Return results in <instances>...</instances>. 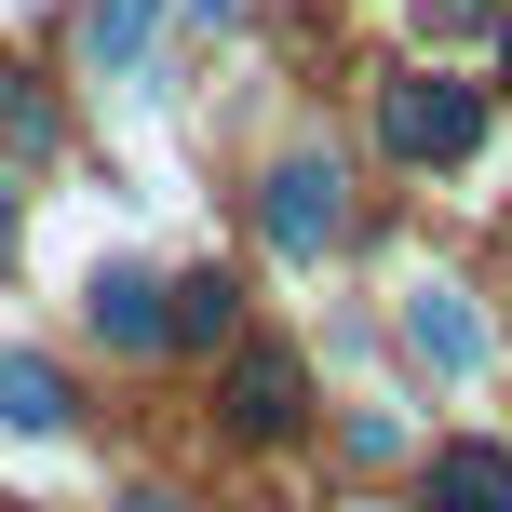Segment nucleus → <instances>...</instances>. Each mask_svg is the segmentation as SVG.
Here are the masks:
<instances>
[{
	"mask_svg": "<svg viewBox=\"0 0 512 512\" xmlns=\"http://www.w3.org/2000/svg\"><path fill=\"white\" fill-rule=\"evenodd\" d=\"M162 337L216 351V337H230V270H203V283H162Z\"/></svg>",
	"mask_w": 512,
	"mask_h": 512,
	"instance_id": "9",
	"label": "nucleus"
},
{
	"mask_svg": "<svg viewBox=\"0 0 512 512\" xmlns=\"http://www.w3.org/2000/svg\"><path fill=\"white\" fill-rule=\"evenodd\" d=\"M81 310H95V337H108V351H162V283H149V270H122V256L81 283Z\"/></svg>",
	"mask_w": 512,
	"mask_h": 512,
	"instance_id": "6",
	"label": "nucleus"
},
{
	"mask_svg": "<svg viewBox=\"0 0 512 512\" xmlns=\"http://www.w3.org/2000/svg\"><path fill=\"white\" fill-rule=\"evenodd\" d=\"M418 14H432V41H445V27H486V0H418Z\"/></svg>",
	"mask_w": 512,
	"mask_h": 512,
	"instance_id": "11",
	"label": "nucleus"
},
{
	"mask_svg": "<svg viewBox=\"0 0 512 512\" xmlns=\"http://www.w3.org/2000/svg\"><path fill=\"white\" fill-rule=\"evenodd\" d=\"M162 41V0H81V68L95 81H135Z\"/></svg>",
	"mask_w": 512,
	"mask_h": 512,
	"instance_id": "5",
	"label": "nucleus"
},
{
	"mask_svg": "<svg viewBox=\"0 0 512 512\" xmlns=\"http://www.w3.org/2000/svg\"><path fill=\"white\" fill-rule=\"evenodd\" d=\"M230 14H243V0H189V27H230Z\"/></svg>",
	"mask_w": 512,
	"mask_h": 512,
	"instance_id": "12",
	"label": "nucleus"
},
{
	"mask_svg": "<svg viewBox=\"0 0 512 512\" xmlns=\"http://www.w3.org/2000/svg\"><path fill=\"white\" fill-rule=\"evenodd\" d=\"M432 512H512V445H432Z\"/></svg>",
	"mask_w": 512,
	"mask_h": 512,
	"instance_id": "7",
	"label": "nucleus"
},
{
	"mask_svg": "<svg viewBox=\"0 0 512 512\" xmlns=\"http://www.w3.org/2000/svg\"><path fill=\"white\" fill-rule=\"evenodd\" d=\"M499 54H512V41H499Z\"/></svg>",
	"mask_w": 512,
	"mask_h": 512,
	"instance_id": "13",
	"label": "nucleus"
},
{
	"mask_svg": "<svg viewBox=\"0 0 512 512\" xmlns=\"http://www.w3.org/2000/svg\"><path fill=\"white\" fill-rule=\"evenodd\" d=\"M256 216H270V243H283V256H324L337 230H351V203H337V162H324V149H283Z\"/></svg>",
	"mask_w": 512,
	"mask_h": 512,
	"instance_id": "3",
	"label": "nucleus"
},
{
	"mask_svg": "<svg viewBox=\"0 0 512 512\" xmlns=\"http://www.w3.org/2000/svg\"><path fill=\"white\" fill-rule=\"evenodd\" d=\"M0 149H14V162H41V149H54V108L27 95L14 68H0Z\"/></svg>",
	"mask_w": 512,
	"mask_h": 512,
	"instance_id": "10",
	"label": "nucleus"
},
{
	"mask_svg": "<svg viewBox=\"0 0 512 512\" xmlns=\"http://www.w3.org/2000/svg\"><path fill=\"white\" fill-rule=\"evenodd\" d=\"M0 432H68V378L41 351H0Z\"/></svg>",
	"mask_w": 512,
	"mask_h": 512,
	"instance_id": "8",
	"label": "nucleus"
},
{
	"mask_svg": "<svg viewBox=\"0 0 512 512\" xmlns=\"http://www.w3.org/2000/svg\"><path fill=\"white\" fill-rule=\"evenodd\" d=\"M216 405H230V432H243V445H283V432H297V405H310V378H297V351H283V337H243Z\"/></svg>",
	"mask_w": 512,
	"mask_h": 512,
	"instance_id": "2",
	"label": "nucleus"
},
{
	"mask_svg": "<svg viewBox=\"0 0 512 512\" xmlns=\"http://www.w3.org/2000/svg\"><path fill=\"white\" fill-rule=\"evenodd\" d=\"M378 135H391L405 162H472V149H486V95L445 81V68H418V81H391V95H378Z\"/></svg>",
	"mask_w": 512,
	"mask_h": 512,
	"instance_id": "1",
	"label": "nucleus"
},
{
	"mask_svg": "<svg viewBox=\"0 0 512 512\" xmlns=\"http://www.w3.org/2000/svg\"><path fill=\"white\" fill-rule=\"evenodd\" d=\"M405 351L432 364V378H486V310H472L459 283H405Z\"/></svg>",
	"mask_w": 512,
	"mask_h": 512,
	"instance_id": "4",
	"label": "nucleus"
}]
</instances>
